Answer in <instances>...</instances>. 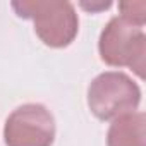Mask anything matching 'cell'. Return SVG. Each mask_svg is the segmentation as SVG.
I'll return each mask as SVG.
<instances>
[{
    "mask_svg": "<svg viewBox=\"0 0 146 146\" xmlns=\"http://www.w3.org/2000/svg\"><path fill=\"white\" fill-rule=\"evenodd\" d=\"M119 11H120L119 16L144 26V21H146V4L144 2H120Z\"/></svg>",
    "mask_w": 146,
    "mask_h": 146,
    "instance_id": "6",
    "label": "cell"
},
{
    "mask_svg": "<svg viewBox=\"0 0 146 146\" xmlns=\"http://www.w3.org/2000/svg\"><path fill=\"white\" fill-rule=\"evenodd\" d=\"M107 146H146V115L132 112L112 120Z\"/></svg>",
    "mask_w": 146,
    "mask_h": 146,
    "instance_id": "5",
    "label": "cell"
},
{
    "mask_svg": "<svg viewBox=\"0 0 146 146\" xmlns=\"http://www.w3.org/2000/svg\"><path fill=\"white\" fill-rule=\"evenodd\" d=\"M141 103V88L120 70L98 74L88 86V108L100 120L132 113Z\"/></svg>",
    "mask_w": 146,
    "mask_h": 146,
    "instance_id": "3",
    "label": "cell"
},
{
    "mask_svg": "<svg viewBox=\"0 0 146 146\" xmlns=\"http://www.w3.org/2000/svg\"><path fill=\"white\" fill-rule=\"evenodd\" d=\"M102 62L110 67H127L137 78H144L146 35L144 26L122 16L112 17L98 40Z\"/></svg>",
    "mask_w": 146,
    "mask_h": 146,
    "instance_id": "1",
    "label": "cell"
},
{
    "mask_svg": "<svg viewBox=\"0 0 146 146\" xmlns=\"http://www.w3.org/2000/svg\"><path fill=\"white\" fill-rule=\"evenodd\" d=\"M16 14L31 19L36 36L50 48H65L76 40L79 17L70 2H12Z\"/></svg>",
    "mask_w": 146,
    "mask_h": 146,
    "instance_id": "2",
    "label": "cell"
},
{
    "mask_svg": "<svg viewBox=\"0 0 146 146\" xmlns=\"http://www.w3.org/2000/svg\"><path fill=\"white\" fill-rule=\"evenodd\" d=\"M5 146H52L55 119L41 103H24L12 110L4 127Z\"/></svg>",
    "mask_w": 146,
    "mask_h": 146,
    "instance_id": "4",
    "label": "cell"
},
{
    "mask_svg": "<svg viewBox=\"0 0 146 146\" xmlns=\"http://www.w3.org/2000/svg\"><path fill=\"white\" fill-rule=\"evenodd\" d=\"M112 4L110 2H98V4H86V2H81V7L86 9V11H91V12H96V11H102V9H108Z\"/></svg>",
    "mask_w": 146,
    "mask_h": 146,
    "instance_id": "7",
    "label": "cell"
}]
</instances>
